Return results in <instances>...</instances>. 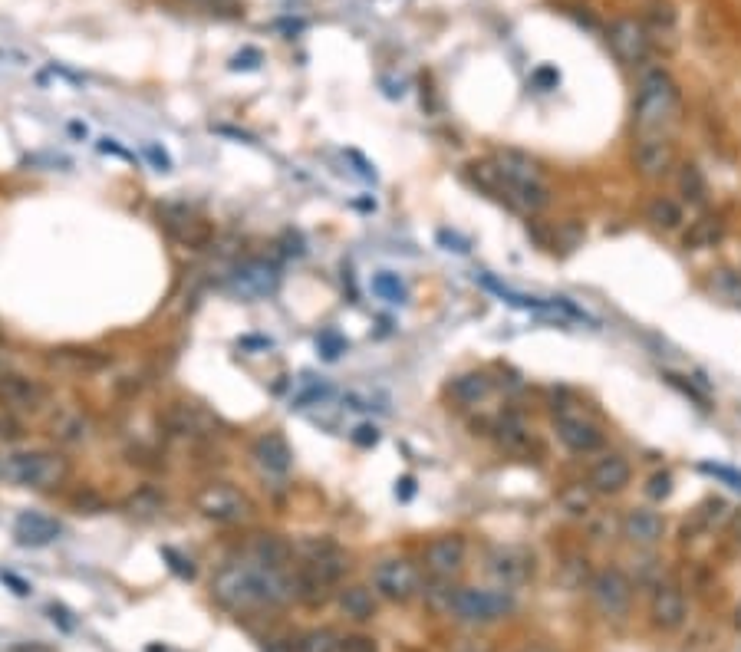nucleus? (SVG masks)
I'll return each mask as SVG.
<instances>
[{
    "label": "nucleus",
    "mask_w": 741,
    "mask_h": 652,
    "mask_svg": "<svg viewBox=\"0 0 741 652\" xmlns=\"http://www.w3.org/2000/svg\"><path fill=\"white\" fill-rule=\"evenodd\" d=\"M211 593L228 610H277L297 600V580L287 570H271L247 560V564L224 567Z\"/></svg>",
    "instance_id": "f257e3e1"
},
{
    "label": "nucleus",
    "mask_w": 741,
    "mask_h": 652,
    "mask_svg": "<svg viewBox=\"0 0 741 652\" xmlns=\"http://www.w3.org/2000/svg\"><path fill=\"white\" fill-rule=\"evenodd\" d=\"M679 83L672 80L666 66H646L639 73L636 103H633V126L639 136H656L676 119L679 112Z\"/></svg>",
    "instance_id": "f03ea898"
},
{
    "label": "nucleus",
    "mask_w": 741,
    "mask_h": 652,
    "mask_svg": "<svg viewBox=\"0 0 741 652\" xmlns=\"http://www.w3.org/2000/svg\"><path fill=\"white\" fill-rule=\"evenodd\" d=\"M491 162L498 168V198L511 201L514 208L527 211V215L544 211L550 205V188L534 159H527L524 152L504 149Z\"/></svg>",
    "instance_id": "7ed1b4c3"
},
{
    "label": "nucleus",
    "mask_w": 741,
    "mask_h": 652,
    "mask_svg": "<svg viewBox=\"0 0 741 652\" xmlns=\"http://www.w3.org/2000/svg\"><path fill=\"white\" fill-rule=\"evenodd\" d=\"M73 468L70 458L50 448H30V452H14L0 458V481L4 485L30 488V491H53L70 481Z\"/></svg>",
    "instance_id": "20e7f679"
},
{
    "label": "nucleus",
    "mask_w": 741,
    "mask_h": 652,
    "mask_svg": "<svg viewBox=\"0 0 741 652\" xmlns=\"http://www.w3.org/2000/svg\"><path fill=\"white\" fill-rule=\"evenodd\" d=\"M514 597L511 590H485V587H455L452 593V603H448V613H455L462 623H475V626H485V623H498L504 620L508 613H514Z\"/></svg>",
    "instance_id": "39448f33"
},
{
    "label": "nucleus",
    "mask_w": 741,
    "mask_h": 652,
    "mask_svg": "<svg viewBox=\"0 0 741 652\" xmlns=\"http://www.w3.org/2000/svg\"><path fill=\"white\" fill-rule=\"evenodd\" d=\"M50 402V386L24 373H0V409L14 415H33Z\"/></svg>",
    "instance_id": "423d86ee"
},
{
    "label": "nucleus",
    "mask_w": 741,
    "mask_h": 652,
    "mask_svg": "<svg viewBox=\"0 0 741 652\" xmlns=\"http://www.w3.org/2000/svg\"><path fill=\"white\" fill-rule=\"evenodd\" d=\"M590 597L603 616L620 620V616L630 613V606H633V580L626 577L620 567H606L590 580Z\"/></svg>",
    "instance_id": "0eeeda50"
},
{
    "label": "nucleus",
    "mask_w": 741,
    "mask_h": 652,
    "mask_svg": "<svg viewBox=\"0 0 741 652\" xmlns=\"http://www.w3.org/2000/svg\"><path fill=\"white\" fill-rule=\"evenodd\" d=\"M373 590L383 600L406 603L419 593V570H415V564H409L406 557L379 560L373 567Z\"/></svg>",
    "instance_id": "6e6552de"
},
{
    "label": "nucleus",
    "mask_w": 741,
    "mask_h": 652,
    "mask_svg": "<svg viewBox=\"0 0 741 652\" xmlns=\"http://www.w3.org/2000/svg\"><path fill=\"white\" fill-rule=\"evenodd\" d=\"M195 504H198L201 514L211 517V521H218V524H238L254 511V504L247 501V494H241L231 485H205L198 491Z\"/></svg>",
    "instance_id": "1a4fd4ad"
},
{
    "label": "nucleus",
    "mask_w": 741,
    "mask_h": 652,
    "mask_svg": "<svg viewBox=\"0 0 741 652\" xmlns=\"http://www.w3.org/2000/svg\"><path fill=\"white\" fill-rule=\"evenodd\" d=\"M162 224H165V231L172 234L175 244L192 247V251H201V247H208L211 238H215L211 221L195 215L188 205H165L162 208Z\"/></svg>",
    "instance_id": "9d476101"
},
{
    "label": "nucleus",
    "mask_w": 741,
    "mask_h": 652,
    "mask_svg": "<svg viewBox=\"0 0 741 652\" xmlns=\"http://www.w3.org/2000/svg\"><path fill=\"white\" fill-rule=\"evenodd\" d=\"M162 425L168 435L178 438H215L218 435V419L208 409H201L198 402H172L162 412Z\"/></svg>",
    "instance_id": "9b49d317"
},
{
    "label": "nucleus",
    "mask_w": 741,
    "mask_h": 652,
    "mask_svg": "<svg viewBox=\"0 0 741 652\" xmlns=\"http://www.w3.org/2000/svg\"><path fill=\"white\" fill-rule=\"evenodd\" d=\"M606 40H610V50L623 66H643L649 60V53H653V40H649L646 27L630 17L616 20L610 33H606Z\"/></svg>",
    "instance_id": "f8f14e48"
},
{
    "label": "nucleus",
    "mask_w": 741,
    "mask_h": 652,
    "mask_svg": "<svg viewBox=\"0 0 741 652\" xmlns=\"http://www.w3.org/2000/svg\"><path fill=\"white\" fill-rule=\"evenodd\" d=\"M425 570L432 573L435 580H452L455 573H462L465 560H468V544L462 534H442L425 547Z\"/></svg>",
    "instance_id": "ddd939ff"
},
{
    "label": "nucleus",
    "mask_w": 741,
    "mask_h": 652,
    "mask_svg": "<svg viewBox=\"0 0 741 652\" xmlns=\"http://www.w3.org/2000/svg\"><path fill=\"white\" fill-rule=\"evenodd\" d=\"M649 620L662 633H676L686 623V593H682L676 580L656 583L653 597H649Z\"/></svg>",
    "instance_id": "4468645a"
},
{
    "label": "nucleus",
    "mask_w": 741,
    "mask_h": 652,
    "mask_svg": "<svg viewBox=\"0 0 741 652\" xmlns=\"http://www.w3.org/2000/svg\"><path fill=\"white\" fill-rule=\"evenodd\" d=\"M554 429H557L560 442L577 455H590V452H597V448H603L600 425L590 422L587 415H580V412H554Z\"/></svg>",
    "instance_id": "2eb2a0df"
},
{
    "label": "nucleus",
    "mask_w": 741,
    "mask_h": 652,
    "mask_svg": "<svg viewBox=\"0 0 741 652\" xmlns=\"http://www.w3.org/2000/svg\"><path fill=\"white\" fill-rule=\"evenodd\" d=\"M231 290L244 300H261V297H271L277 284H280V274L274 264L267 261H244L231 271Z\"/></svg>",
    "instance_id": "dca6fc26"
},
{
    "label": "nucleus",
    "mask_w": 741,
    "mask_h": 652,
    "mask_svg": "<svg viewBox=\"0 0 741 652\" xmlns=\"http://www.w3.org/2000/svg\"><path fill=\"white\" fill-rule=\"evenodd\" d=\"M633 165L643 178H662L672 165H676V145L669 142L666 132L639 136L636 149H633Z\"/></svg>",
    "instance_id": "f3484780"
},
{
    "label": "nucleus",
    "mask_w": 741,
    "mask_h": 652,
    "mask_svg": "<svg viewBox=\"0 0 741 652\" xmlns=\"http://www.w3.org/2000/svg\"><path fill=\"white\" fill-rule=\"evenodd\" d=\"M488 573L504 590L521 587V583L534 573V557L521 547H494L488 557Z\"/></svg>",
    "instance_id": "a211bd4d"
},
{
    "label": "nucleus",
    "mask_w": 741,
    "mask_h": 652,
    "mask_svg": "<svg viewBox=\"0 0 741 652\" xmlns=\"http://www.w3.org/2000/svg\"><path fill=\"white\" fill-rule=\"evenodd\" d=\"M47 366L63 376H96L109 366V356L89 346H60L47 353Z\"/></svg>",
    "instance_id": "6ab92c4d"
},
{
    "label": "nucleus",
    "mask_w": 741,
    "mask_h": 652,
    "mask_svg": "<svg viewBox=\"0 0 741 652\" xmlns=\"http://www.w3.org/2000/svg\"><path fill=\"white\" fill-rule=\"evenodd\" d=\"M60 534L63 524L40 511H24L14 521V537L20 547H50L53 541H60Z\"/></svg>",
    "instance_id": "aec40b11"
},
{
    "label": "nucleus",
    "mask_w": 741,
    "mask_h": 652,
    "mask_svg": "<svg viewBox=\"0 0 741 652\" xmlns=\"http://www.w3.org/2000/svg\"><path fill=\"white\" fill-rule=\"evenodd\" d=\"M50 435L56 445H83L93 435V419L80 406H60L50 419Z\"/></svg>",
    "instance_id": "412c9836"
},
{
    "label": "nucleus",
    "mask_w": 741,
    "mask_h": 652,
    "mask_svg": "<svg viewBox=\"0 0 741 652\" xmlns=\"http://www.w3.org/2000/svg\"><path fill=\"white\" fill-rule=\"evenodd\" d=\"M620 531H623L626 541L636 544V547H656L662 537H666V521H662L659 511L633 508V511H626Z\"/></svg>",
    "instance_id": "4be33fe9"
},
{
    "label": "nucleus",
    "mask_w": 741,
    "mask_h": 652,
    "mask_svg": "<svg viewBox=\"0 0 741 652\" xmlns=\"http://www.w3.org/2000/svg\"><path fill=\"white\" fill-rule=\"evenodd\" d=\"M633 478V468L623 455H603L597 465L590 468V491L593 494H620Z\"/></svg>",
    "instance_id": "5701e85b"
},
{
    "label": "nucleus",
    "mask_w": 741,
    "mask_h": 652,
    "mask_svg": "<svg viewBox=\"0 0 741 652\" xmlns=\"http://www.w3.org/2000/svg\"><path fill=\"white\" fill-rule=\"evenodd\" d=\"M247 560L271 570H287V564L294 560V544L280 534H254L247 541Z\"/></svg>",
    "instance_id": "b1692460"
},
{
    "label": "nucleus",
    "mask_w": 741,
    "mask_h": 652,
    "mask_svg": "<svg viewBox=\"0 0 741 652\" xmlns=\"http://www.w3.org/2000/svg\"><path fill=\"white\" fill-rule=\"evenodd\" d=\"M254 458L267 475H287L290 465H294V448L280 432H264L254 442Z\"/></svg>",
    "instance_id": "393cba45"
},
{
    "label": "nucleus",
    "mask_w": 741,
    "mask_h": 652,
    "mask_svg": "<svg viewBox=\"0 0 741 652\" xmlns=\"http://www.w3.org/2000/svg\"><path fill=\"white\" fill-rule=\"evenodd\" d=\"M494 392V379L488 373H481V369H471V373H462L448 382V396L458 406H478V402H485Z\"/></svg>",
    "instance_id": "a878e982"
},
{
    "label": "nucleus",
    "mask_w": 741,
    "mask_h": 652,
    "mask_svg": "<svg viewBox=\"0 0 741 652\" xmlns=\"http://www.w3.org/2000/svg\"><path fill=\"white\" fill-rule=\"evenodd\" d=\"M725 238V221L718 215H702L689 224V231L682 234V247L686 251H705V247H715Z\"/></svg>",
    "instance_id": "bb28decb"
},
{
    "label": "nucleus",
    "mask_w": 741,
    "mask_h": 652,
    "mask_svg": "<svg viewBox=\"0 0 741 652\" xmlns=\"http://www.w3.org/2000/svg\"><path fill=\"white\" fill-rule=\"evenodd\" d=\"M336 603H340V610L356 623H369L376 616V590H369V587H343Z\"/></svg>",
    "instance_id": "cd10ccee"
},
{
    "label": "nucleus",
    "mask_w": 741,
    "mask_h": 652,
    "mask_svg": "<svg viewBox=\"0 0 741 652\" xmlns=\"http://www.w3.org/2000/svg\"><path fill=\"white\" fill-rule=\"evenodd\" d=\"M646 221L653 224V228H659V231H679V228H682V221H686V211H682V205H679L676 198L659 195V198L649 201Z\"/></svg>",
    "instance_id": "c85d7f7f"
},
{
    "label": "nucleus",
    "mask_w": 741,
    "mask_h": 652,
    "mask_svg": "<svg viewBox=\"0 0 741 652\" xmlns=\"http://www.w3.org/2000/svg\"><path fill=\"white\" fill-rule=\"evenodd\" d=\"M498 442H501L504 452L527 455V452H531V445H534V438H531V432H527V425L518 419V415H508V419H501V425H498Z\"/></svg>",
    "instance_id": "c756f323"
},
{
    "label": "nucleus",
    "mask_w": 741,
    "mask_h": 652,
    "mask_svg": "<svg viewBox=\"0 0 741 652\" xmlns=\"http://www.w3.org/2000/svg\"><path fill=\"white\" fill-rule=\"evenodd\" d=\"M679 195L689 201V205H702L709 198V182H705V172L695 162H686L679 168Z\"/></svg>",
    "instance_id": "7c9ffc66"
},
{
    "label": "nucleus",
    "mask_w": 741,
    "mask_h": 652,
    "mask_svg": "<svg viewBox=\"0 0 741 652\" xmlns=\"http://www.w3.org/2000/svg\"><path fill=\"white\" fill-rule=\"evenodd\" d=\"M709 287H712L715 297H722L728 303H735V307H741V274L732 271V267H718V271H712Z\"/></svg>",
    "instance_id": "2f4dec72"
},
{
    "label": "nucleus",
    "mask_w": 741,
    "mask_h": 652,
    "mask_svg": "<svg viewBox=\"0 0 741 652\" xmlns=\"http://www.w3.org/2000/svg\"><path fill=\"white\" fill-rule=\"evenodd\" d=\"M162 494L155 488H139L136 494H129L126 501H122V511L132 514V517H152L162 511Z\"/></svg>",
    "instance_id": "473e14b6"
},
{
    "label": "nucleus",
    "mask_w": 741,
    "mask_h": 652,
    "mask_svg": "<svg viewBox=\"0 0 741 652\" xmlns=\"http://www.w3.org/2000/svg\"><path fill=\"white\" fill-rule=\"evenodd\" d=\"M373 294H376L379 300H386V303H406L409 290H406V284H402V277H399V274L379 271V274L373 277Z\"/></svg>",
    "instance_id": "72a5a7b5"
},
{
    "label": "nucleus",
    "mask_w": 741,
    "mask_h": 652,
    "mask_svg": "<svg viewBox=\"0 0 741 652\" xmlns=\"http://www.w3.org/2000/svg\"><path fill=\"white\" fill-rule=\"evenodd\" d=\"M297 652H340V636L333 629H310L297 639Z\"/></svg>",
    "instance_id": "f704fd0d"
},
{
    "label": "nucleus",
    "mask_w": 741,
    "mask_h": 652,
    "mask_svg": "<svg viewBox=\"0 0 741 652\" xmlns=\"http://www.w3.org/2000/svg\"><path fill=\"white\" fill-rule=\"evenodd\" d=\"M485 287L488 290H494L501 300H508V303H514V307H524V310H547L550 303L547 300H537V297H524V294H518V290H511V287H504V284H498L494 277H485Z\"/></svg>",
    "instance_id": "c9c22d12"
},
{
    "label": "nucleus",
    "mask_w": 741,
    "mask_h": 652,
    "mask_svg": "<svg viewBox=\"0 0 741 652\" xmlns=\"http://www.w3.org/2000/svg\"><path fill=\"white\" fill-rule=\"evenodd\" d=\"M70 504H73V508L80 511V514H103V511H106V501L99 498V491H93V488H80V491H76L73 498H70Z\"/></svg>",
    "instance_id": "e433bc0d"
},
{
    "label": "nucleus",
    "mask_w": 741,
    "mask_h": 652,
    "mask_svg": "<svg viewBox=\"0 0 741 652\" xmlns=\"http://www.w3.org/2000/svg\"><path fill=\"white\" fill-rule=\"evenodd\" d=\"M646 494H649L653 501H666L669 494H672V475H669V471H656V475L649 478Z\"/></svg>",
    "instance_id": "4c0bfd02"
},
{
    "label": "nucleus",
    "mask_w": 741,
    "mask_h": 652,
    "mask_svg": "<svg viewBox=\"0 0 741 652\" xmlns=\"http://www.w3.org/2000/svg\"><path fill=\"white\" fill-rule=\"evenodd\" d=\"M702 471H705V475L718 478V481H725L728 488L741 491V471H735V468H725V465H709V462L702 465Z\"/></svg>",
    "instance_id": "58836bf2"
},
{
    "label": "nucleus",
    "mask_w": 741,
    "mask_h": 652,
    "mask_svg": "<svg viewBox=\"0 0 741 652\" xmlns=\"http://www.w3.org/2000/svg\"><path fill=\"white\" fill-rule=\"evenodd\" d=\"M340 652H379L373 636H346L340 639Z\"/></svg>",
    "instance_id": "ea45409f"
},
{
    "label": "nucleus",
    "mask_w": 741,
    "mask_h": 652,
    "mask_svg": "<svg viewBox=\"0 0 741 652\" xmlns=\"http://www.w3.org/2000/svg\"><path fill=\"white\" fill-rule=\"evenodd\" d=\"M264 63V56H261V50H254V47H247V50H241L238 56L231 60V70H257V66Z\"/></svg>",
    "instance_id": "a19ab883"
},
{
    "label": "nucleus",
    "mask_w": 741,
    "mask_h": 652,
    "mask_svg": "<svg viewBox=\"0 0 741 652\" xmlns=\"http://www.w3.org/2000/svg\"><path fill=\"white\" fill-rule=\"evenodd\" d=\"M0 63L7 66H30V53L20 50V47H10V43H0Z\"/></svg>",
    "instance_id": "79ce46f5"
},
{
    "label": "nucleus",
    "mask_w": 741,
    "mask_h": 652,
    "mask_svg": "<svg viewBox=\"0 0 741 652\" xmlns=\"http://www.w3.org/2000/svg\"><path fill=\"white\" fill-rule=\"evenodd\" d=\"M649 17H653L656 27H672V24H676V7H672V4H653V7H649Z\"/></svg>",
    "instance_id": "37998d69"
},
{
    "label": "nucleus",
    "mask_w": 741,
    "mask_h": 652,
    "mask_svg": "<svg viewBox=\"0 0 741 652\" xmlns=\"http://www.w3.org/2000/svg\"><path fill=\"white\" fill-rule=\"evenodd\" d=\"M162 554H165L168 560H172V570L178 573V577H188V580L195 577V567H192V560H182V557L175 554V550H168V547L162 550Z\"/></svg>",
    "instance_id": "c03bdc74"
},
{
    "label": "nucleus",
    "mask_w": 741,
    "mask_h": 652,
    "mask_svg": "<svg viewBox=\"0 0 741 652\" xmlns=\"http://www.w3.org/2000/svg\"><path fill=\"white\" fill-rule=\"evenodd\" d=\"M353 442L363 445V448H373L379 442V429H376V425H359L356 435H353Z\"/></svg>",
    "instance_id": "a18cd8bd"
},
{
    "label": "nucleus",
    "mask_w": 741,
    "mask_h": 652,
    "mask_svg": "<svg viewBox=\"0 0 741 652\" xmlns=\"http://www.w3.org/2000/svg\"><path fill=\"white\" fill-rule=\"evenodd\" d=\"M320 343L327 346V356H330V359H336V356H340V353L346 350V343H343V340H336L333 333H323V340H320Z\"/></svg>",
    "instance_id": "49530a36"
},
{
    "label": "nucleus",
    "mask_w": 741,
    "mask_h": 652,
    "mask_svg": "<svg viewBox=\"0 0 741 652\" xmlns=\"http://www.w3.org/2000/svg\"><path fill=\"white\" fill-rule=\"evenodd\" d=\"M145 152H149V159L159 165V172H168L172 168V162H168V155L165 152H159V145H145Z\"/></svg>",
    "instance_id": "de8ad7c7"
},
{
    "label": "nucleus",
    "mask_w": 741,
    "mask_h": 652,
    "mask_svg": "<svg viewBox=\"0 0 741 652\" xmlns=\"http://www.w3.org/2000/svg\"><path fill=\"white\" fill-rule=\"evenodd\" d=\"M0 580H7L10 587H14V593H20V597H27V593H30V587H27V583H24V580H17L14 573H0Z\"/></svg>",
    "instance_id": "09e8293b"
},
{
    "label": "nucleus",
    "mask_w": 741,
    "mask_h": 652,
    "mask_svg": "<svg viewBox=\"0 0 741 652\" xmlns=\"http://www.w3.org/2000/svg\"><path fill=\"white\" fill-rule=\"evenodd\" d=\"M412 494V478H402V498H409Z\"/></svg>",
    "instance_id": "8fccbe9b"
},
{
    "label": "nucleus",
    "mask_w": 741,
    "mask_h": 652,
    "mask_svg": "<svg viewBox=\"0 0 741 652\" xmlns=\"http://www.w3.org/2000/svg\"><path fill=\"white\" fill-rule=\"evenodd\" d=\"M524 652H550V649L547 646H527Z\"/></svg>",
    "instance_id": "3c124183"
},
{
    "label": "nucleus",
    "mask_w": 741,
    "mask_h": 652,
    "mask_svg": "<svg viewBox=\"0 0 741 652\" xmlns=\"http://www.w3.org/2000/svg\"><path fill=\"white\" fill-rule=\"evenodd\" d=\"M735 626L741 629V603H738V610H735Z\"/></svg>",
    "instance_id": "603ef678"
},
{
    "label": "nucleus",
    "mask_w": 741,
    "mask_h": 652,
    "mask_svg": "<svg viewBox=\"0 0 741 652\" xmlns=\"http://www.w3.org/2000/svg\"><path fill=\"white\" fill-rule=\"evenodd\" d=\"M0 353H4V333H0ZM0 373H4V369H0Z\"/></svg>",
    "instance_id": "864d4df0"
}]
</instances>
